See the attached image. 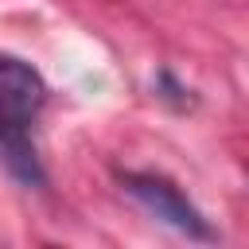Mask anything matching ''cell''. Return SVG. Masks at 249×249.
<instances>
[{"label": "cell", "mask_w": 249, "mask_h": 249, "mask_svg": "<svg viewBox=\"0 0 249 249\" xmlns=\"http://www.w3.org/2000/svg\"><path fill=\"white\" fill-rule=\"evenodd\" d=\"M43 105H47L43 74L19 54H0V167L19 187L31 191L47 187V167L31 140Z\"/></svg>", "instance_id": "obj_1"}, {"label": "cell", "mask_w": 249, "mask_h": 249, "mask_svg": "<svg viewBox=\"0 0 249 249\" xmlns=\"http://www.w3.org/2000/svg\"><path fill=\"white\" fill-rule=\"evenodd\" d=\"M117 183L124 187V195H132L156 222L171 226L175 233L191 237V241H218V230L206 222V214L179 191L175 179L160 175V171H117Z\"/></svg>", "instance_id": "obj_2"}, {"label": "cell", "mask_w": 249, "mask_h": 249, "mask_svg": "<svg viewBox=\"0 0 249 249\" xmlns=\"http://www.w3.org/2000/svg\"><path fill=\"white\" fill-rule=\"evenodd\" d=\"M152 89H156V97H160V101H167L171 109H191V105L198 101V97H195V89H191V86H183L167 66H163V70H156Z\"/></svg>", "instance_id": "obj_3"}]
</instances>
